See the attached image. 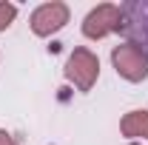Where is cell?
<instances>
[{
	"mask_svg": "<svg viewBox=\"0 0 148 145\" xmlns=\"http://www.w3.org/2000/svg\"><path fill=\"white\" fill-rule=\"evenodd\" d=\"M123 31L128 43H134L137 49H143V54L148 57V0H131L123 3Z\"/></svg>",
	"mask_w": 148,
	"mask_h": 145,
	"instance_id": "4",
	"label": "cell"
},
{
	"mask_svg": "<svg viewBox=\"0 0 148 145\" xmlns=\"http://www.w3.org/2000/svg\"><path fill=\"white\" fill-rule=\"evenodd\" d=\"M120 134L128 140H145L148 142V108H134L120 120Z\"/></svg>",
	"mask_w": 148,
	"mask_h": 145,
	"instance_id": "6",
	"label": "cell"
},
{
	"mask_svg": "<svg viewBox=\"0 0 148 145\" xmlns=\"http://www.w3.org/2000/svg\"><path fill=\"white\" fill-rule=\"evenodd\" d=\"M63 74L77 91H91L94 83L100 80V57L94 54L91 49H86V46H77L69 54V60H66Z\"/></svg>",
	"mask_w": 148,
	"mask_h": 145,
	"instance_id": "1",
	"label": "cell"
},
{
	"mask_svg": "<svg viewBox=\"0 0 148 145\" xmlns=\"http://www.w3.org/2000/svg\"><path fill=\"white\" fill-rule=\"evenodd\" d=\"M69 17H71V9L60 0H51V3H40L32 12L29 23H32V31L37 37H51L69 23Z\"/></svg>",
	"mask_w": 148,
	"mask_h": 145,
	"instance_id": "5",
	"label": "cell"
},
{
	"mask_svg": "<svg viewBox=\"0 0 148 145\" xmlns=\"http://www.w3.org/2000/svg\"><path fill=\"white\" fill-rule=\"evenodd\" d=\"M111 66L128 83H143L148 77V57L143 54V49H137L128 40L111 49Z\"/></svg>",
	"mask_w": 148,
	"mask_h": 145,
	"instance_id": "3",
	"label": "cell"
},
{
	"mask_svg": "<svg viewBox=\"0 0 148 145\" xmlns=\"http://www.w3.org/2000/svg\"><path fill=\"white\" fill-rule=\"evenodd\" d=\"M0 145H20V142L9 134V131H6V128H0Z\"/></svg>",
	"mask_w": 148,
	"mask_h": 145,
	"instance_id": "8",
	"label": "cell"
},
{
	"mask_svg": "<svg viewBox=\"0 0 148 145\" xmlns=\"http://www.w3.org/2000/svg\"><path fill=\"white\" fill-rule=\"evenodd\" d=\"M14 17H17V6L14 3H0V31H6L12 23H14Z\"/></svg>",
	"mask_w": 148,
	"mask_h": 145,
	"instance_id": "7",
	"label": "cell"
},
{
	"mask_svg": "<svg viewBox=\"0 0 148 145\" xmlns=\"http://www.w3.org/2000/svg\"><path fill=\"white\" fill-rule=\"evenodd\" d=\"M120 31H123V9L114 3H100L83 17V37L88 40H103Z\"/></svg>",
	"mask_w": 148,
	"mask_h": 145,
	"instance_id": "2",
	"label": "cell"
}]
</instances>
